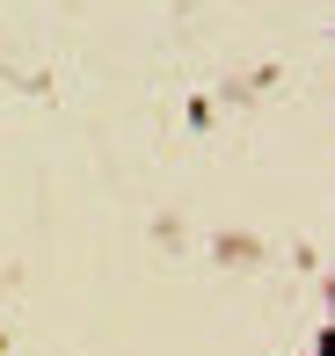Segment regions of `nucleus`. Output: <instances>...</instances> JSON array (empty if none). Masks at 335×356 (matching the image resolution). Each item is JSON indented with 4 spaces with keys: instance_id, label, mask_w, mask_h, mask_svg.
<instances>
[]
</instances>
